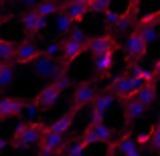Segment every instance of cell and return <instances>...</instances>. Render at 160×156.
<instances>
[{
    "label": "cell",
    "instance_id": "3957f363",
    "mask_svg": "<svg viewBox=\"0 0 160 156\" xmlns=\"http://www.w3.org/2000/svg\"><path fill=\"white\" fill-rule=\"evenodd\" d=\"M98 95V87L91 81H81L73 87V95H71V113H77L81 108L89 105Z\"/></svg>",
    "mask_w": 160,
    "mask_h": 156
},
{
    "label": "cell",
    "instance_id": "8d00e7d4",
    "mask_svg": "<svg viewBox=\"0 0 160 156\" xmlns=\"http://www.w3.org/2000/svg\"><path fill=\"white\" fill-rule=\"evenodd\" d=\"M152 71H154V77H156V79H160V57L156 59V63H154Z\"/></svg>",
    "mask_w": 160,
    "mask_h": 156
},
{
    "label": "cell",
    "instance_id": "e0dca14e",
    "mask_svg": "<svg viewBox=\"0 0 160 156\" xmlns=\"http://www.w3.org/2000/svg\"><path fill=\"white\" fill-rule=\"evenodd\" d=\"M61 12L69 16V18L73 20V24H75V23H81L89 10H87L85 6H81V4L71 2V0H63V2H61Z\"/></svg>",
    "mask_w": 160,
    "mask_h": 156
},
{
    "label": "cell",
    "instance_id": "e575fe53",
    "mask_svg": "<svg viewBox=\"0 0 160 156\" xmlns=\"http://www.w3.org/2000/svg\"><path fill=\"white\" fill-rule=\"evenodd\" d=\"M134 140H136L138 148H140V146H146V144L150 142V130H148V132H140L136 138H134Z\"/></svg>",
    "mask_w": 160,
    "mask_h": 156
},
{
    "label": "cell",
    "instance_id": "1f68e13d",
    "mask_svg": "<svg viewBox=\"0 0 160 156\" xmlns=\"http://www.w3.org/2000/svg\"><path fill=\"white\" fill-rule=\"evenodd\" d=\"M112 2L113 0H93V2L89 4V10L91 12H106L112 8Z\"/></svg>",
    "mask_w": 160,
    "mask_h": 156
},
{
    "label": "cell",
    "instance_id": "7a4b0ae2",
    "mask_svg": "<svg viewBox=\"0 0 160 156\" xmlns=\"http://www.w3.org/2000/svg\"><path fill=\"white\" fill-rule=\"evenodd\" d=\"M116 103V95L112 91H99L95 95V99L91 102V112H89V126L103 124L106 113L112 109V105Z\"/></svg>",
    "mask_w": 160,
    "mask_h": 156
},
{
    "label": "cell",
    "instance_id": "44dd1931",
    "mask_svg": "<svg viewBox=\"0 0 160 156\" xmlns=\"http://www.w3.org/2000/svg\"><path fill=\"white\" fill-rule=\"evenodd\" d=\"M71 126H73V113H65V116H61V118H57V120L53 122L51 126H49V130L55 134H69V130H71Z\"/></svg>",
    "mask_w": 160,
    "mask_h": 156
},
{
    "label": "cell",
    "instance_id": "52a82bcc",
    "mask_svg": "<svg viewBox=\"0 0 160 156\" xmlns=\"http://www.w3.org/2000/svg\"><path fill=\"white\" fill-rule=\"evenodd\" d=\"M146 53H148V45L144 43V39H142L140 35H138L136 31L132 33V35L126 39L124 43V55H126V61L128 63H134V61H140V59L146 57Z\"/></svg>",
    "mask_w": 160,
    "mask_h": 156
},
{
    "label": "cell",
    "instance_id": "7c38bea8",
    "mask_svg": "<svg viewBox=\"0 0 160 156\" xmlns=\"http://www.w3.org/2000/svg\"><path fill=\"white\" fill-rule=\"evenodd\" d=\"M32 65H35V73L43 79H55L59 75V71L65 69V67H63L61 63H57L55 59H47V57H43V55H41Z\"/></svg>",
    "mask_w": 160,
    "mask_h": 156
},
{
    "label": "cell",
    "instance_id": "ab89813d",
    "mask_svg": "<svg viewBox=\"0 0 160 156\" xmlns=\"http://www.w3.org/2000/svg\"><path fill=\"white\" fill-rule=\"evenodd\" d=\"M4 23H6V20L0 18V39H2V27H4Z\"/></svg>",
    "mask_w": 160,
    "mask_h": 156
},
{
    "label": "cell",
    "instance_id": "9c48e42d",
    "mask_svg": "<svg viewBox=\"0 0 160 156\" xmlns=\"http://www.w3.org/2000/svg\"><path fill=\"white\" fill-rule=\"evenodd\" d=\"M118 49V41L116 37L112 35H99V37H91L85 45V51L91 53V57H98V55L109 53V51H116Z\"/></svg>",
    "mask_w": 160,
    "mask_h": 156
},
{
    "label": "cell",
    "instance_id": "f1b7e54d",
    "mask_svg": "<svg viewBox=\"0 0 160 156\" xmlns=\"http://www.w3.org/2000/svg\"><path fill=\"white\" fill-rule=\"evenodd\" d=\"M12 79H14V67L12 65H4V69L0 71V87H8L12 83Z\"/></svg>",
    "mask_w": 160,
    "mask_h": 156
},
{
    "label": "cell",
    "instance_id": "603a6c76",
    "mask_svg": "<svg viewBox=\"0 0 160 156\" xmlns=\"http://www.w3.org/2000/svg\"><path fill=\"white\" fill-rule=\"evenodd\" d=\"M85 154H87V146L81 142V138H77L73 142H67L59 156H85Z\"/></svg>",
    "mask_w": 160,
    "mask_h": 156
},
{
    "label": "cell",
    "instance_id": "4dcf8cb0",
    "mask_svg": "<svg viewBox=\"0 0 160 156\" xmlns=\"http://www.w3.org/2000/svg\"><path fill=\"white\" fill-rule=\"evenodd\" d=\"M132 23L134 20L130 14H120V20L113 24V28H116V33H124V31H128V27H132Z\"/></svg>",
    "mask_w": 160,
    "mask_h": 156
},
{
    "label": "cell",
    "instance_id": "6da1fadb",
    "mask_svg": "<svg viewBox=\"0 0 160 156\" xmlns=\"http://www.w3.org/2000/svg\"><path fill=\"white\" fill-rule=\"evenodd\" d=\"M47 130V126H43L41 122H24L12 134V148L24 152L31 146H39L43 140V134Z\"/></svg>",
    "mask_w": 160,
    "mask_h": 156
},
{
    "label": "cell",
    "instance_id": "ffe728a7",
    "mask_svg": "<svg viewBox=\"0 0 160 156\" xmlns=\"http://www.w3.org/2000/svg\"><path fill=\"white\" fill-rule=\"evenodd\" d=\"M14 55H16V45L10 39H0V61L12 65L14 63Z\"/></svg>",
    "mask_w": 160,
    "mask_h": 156
},
{
    "label": "cell",
    "instance_id": "5bb4252c",
    "mask_svg": "<svg viewBox=\"0 0 160 156\" xmlns=\"http://www.w3.org/2000/svg\"><path fill=\"white\" fill-rule=\"evenodd\" d=\"M61 91L57 89V87L53 85V83H49V85H45V87H41V91L37 93V98L32 99L37 105H39L41 109H51L55 103L61 99Z\"/></svg>",
    "mask_w": 160,
    "mask_h": 156
},
{
    "label": "cell",
    "instance_id": "8992f818",
    "mask_svg": "<svg viewBox=\"0 0 160 156\" xmlns=\"http://www.w3.org/2000/svg\"><path fill=\"white\" fill-rule=\"evenodd\" d=\"M65 144H67V140L63 134H55L47 128L43 134V140L39 144V154L37 156H57V154H61Z\"/></svg>",
    "mask_w": 160,
    "mask_h": 156
},
{
    "label": "cell",
    "instance_id": "836d02e7",
    "mask_svg": "<svg viewBox=\"0 0 160 156\" xmlns=\"http://www.w3.org/2000/svg\"><path fill=\"white\" fill-rule=\"evenodd\" d=\"M106 14V23H108V27H113V24L120 20V12H113V10H106L103 12Z\"/></svg>",
    "mask_w": 160,
    "mask_h": 156
},
{
    "label": "cell",
    "instance_id": "74e56055",
    "mask_svg": "<svg viewBox=\"0 0 160 156\" xmlns=\"http://www.w3.org/2000/svg\"><path fill=\"white\" fill-rule=\"evenodd\" d=\"M6 146H8V142H6V138H2L0 136V154L4 152V150H6Z\"/></svg>",
    "mask_w": 160,
    "mask_h": 156
},
{
    "label": "cell",
    "instance_id": "d590c367",
    "mask_svg": "<svg viewBox=\"0 0 160 156\" xmlns=\"http://www.w3.org/2000/svg\"><path fill=\"white\" fill-rule=\"evenodd\" d=\"M18 2H22L24 6H28V8H35L39 2H43V0H18Z\"/></svg>",
    "mask_w": 160,
    "mask_h": 156
},
{
    "label": "cell",
    "instance_id": "2e32d148",
    "mask_svg": "<svg viewBox=\"0 0 160 156\" xmlns=\"http://www.w3.org/2000/svg\"><path fill=\"white\" fill-rule=\"evenodd\" d=\"M156 95H158V87H156V81H150V83H144V85L140 87V89L134 93V98L138 99L142 105H152L156 102Z\"/></svg>",
    "mask_w": 160,
    "mask_h": 156
},
{
    "label": "cell",
    "instance_id": "7bdbcfd3",
    "mask_svg": "<svg viewBox=\"0 0 160 156\" xmlns=\"http://www.w3.org/2000/svg\"><path fill=\"white\" fill-rule=\"evenodd\" d=\"M2 2H6V0H0V4H2Z\"/></svg>",
    "mask_w": 160,
    "mask_h": 156
},
{
    "label": "cell",
    "instance_id": "f546056e",
    "mask_svg": "<svg viewBox=\"0 0 160 156\" xmlns=\"http://www.w3.org/2000/svg\"><path fill=\"white\" fill-rule=\"evenodd\" d=\"M69 39L75 41V43H79V45H87L89 37H87V33L83 31L81 27H73V28H71V33H69Z\"/></svg>",
    "mask_w": 160,
    "mask_h": 156
},
{
    "label": "cell",
    "instance_id": "ee69618b",
    "mask_svg": "<svg viewBox=\"0 0 160 156\" xmlns=\"http://www.w3.org/2000/svg\"><path fill=\"white\" fill-rule=\"evenodd\" d=\"M10 2H14V0H10Z\"/></svg>",
    "mask_w": 160,
    "mask_h": 156
},
{
    "label": "cell",
    "instance_id": "8fae6325",
    "mask_svg": "<svg viewBox=\"0 0 160 156\" xmlns=\"http://www.w3.org/2000/svg\"><path fill=\"white\" fill-rule=\"evenodd\" d=\"M83 53H85V45L75 43V41L69 39V37H67V39H61V65L65 67V69L75 61V59L81 57Z\"/></svg>",
    "mask_w": 160,
    "mask_h": 156
},
{
    "label": "cell",
    "instance_id": "5b68a950",
    "mask_svg": "<svg viewBox=\"0 0 160 156\" xmlns=\"http://www.w3.org/2000/svg\"><path fill=\"white\" fill-rule=\"evenodd\" d=\"M113 138H116V132H113L108 124H98V126H87L83 136H81V142L85 146H91V144H95V142L113 144Z\"/></svg>",
    "mask_w": 160,
    "mask_h": 156
},
{
    "label": "cell",
    "instance_id": "60d3db41",
    "mask_svg": "<svg viewBox=\"0 0 160 156\" xmlns=\"http://www.w3.org/2000/svg\"><path fill=\"white\" fill-rule=\"evenodd\" d=\"M4 65H6V63H2V61H0V71H2V69H4Z\"/></svg>",
    "mask_w": 160,
    "mask_h": 156
},
{
    "label": "cell",
    "instance_id": "83f0119b",
    "mask_svg": "<svg viewBox=\"0 0 160 156\" xmlns=\"http://www.w3.org/2000/svg\"><path fill=\"white\" fill-rule=\"evenodd\" d=\"M148 146L156 154H160V124H154L152 128H150V142H148Z\"/></svg>",
    "mask_w": 160,
    "mask_h": 156
},
{
    "label": "cell",
    "instance_id": "ac0fdd59",
    "mask_svg": "<svg viewBox=\"0 0 160 156\" xmlns=\"http://www.w3.org/2000/svg\"><path fill=\"white\" fill-rule=\"evenodd\" d=\"M113 61H116V51H109V53L93 57V67L99 75H108L113 69Z\"/></svg>",
    "mask_w": 160,
    "mask_h": 156
},
{
    "label": "cell",
    "instance_id": "d6a6232c",
    "mask_svg": "<svg viewBox=\"0 0 160 156\" xmlns=\"http://www.w3.org/2000/svg\"><path fill=\"white\" fill-rule=\"evenodd\" d=\"M24 113H27V118H28V122L31 120H37L39 118V112H41V108L37 105L35 102H27L24 103V109H22Z\"/></svg>",
    "mask_w": 160,
    "mask_h": 156
},
{
    "label": "cell",
    "instance_id": "4316f807",
    "mask_svg": "<svg viewBox=\"0 0 160 156\" xmlns=\"http://www.w3.org/2000/svg\"><path fill=\"white\" fill-rule=\"evenodd\" d=\"M53 85L57 87V89L61 91V93H63V91H67V89H69V85H71V79H69V75H67V71H65V69H61V71H59V75L53 79Z\"/></svg>",
    "mask_w": 160,
    "mask_h": 156
},
{
    "label": "cell",
    "instance_id": "7402d4cb",
    "mask_svg": "<svg viewBox=\"0 0 160 156\" xmlns=\"http://www.w3.org/2000/svg\"><path fill=\"white\" fill-rule=\"evenodd\" d=\"M35 10L39 12L41 16H45V18L57 16L59 12H61V2H57V0H43V2H39L35 6Z\"/></svg>",
    "mask_w": 160,
    "mask_h": 156
},
{
    "label": "cell",
    "instance_id": "9a60e30c",
    "mask_svg": "<svg viewBox=\"0 0 160 156\" xmlns=\"http://www.w3.org/2000/svg\"><path fill=\"white\" fill-rule=\"evenodd\" d=\"M24 99L22 98H2L0 99V120H8V118H16L22 113L24 109Z\"/></svg>",
    "mask_w": 160,
    "mask_h": 156
},
{
    "label": "cell",
    "instance_id": "f35d334b",
    "mask_svg": "<svg viewBox=\"0 0 160 156\" xmlns=\"http://www.w3.org/2000/svg\"><path fill=\"white\" fill-rule=\"evenodd\" d=\"M126 156H142V152H140V148H136V150H132L130 154H126Z\"/></svg>",
    "mask_w": 160,
    "mask_h": 156
},
{
    "label": "cell",
    "instance_id": "484cf974",
    "mask_svg": "<svg viewBox=\"0 0 160 156\" xmlns=\"http://www.w3.org/2000/svg\"><path fill=\"white\" fill-rule=\"evenodd\" d=\"M41 55L47 57V59H59V57H61V39L47 43L43 47V51H41Z\"/></svg>",
    "mask_w": 160,
    "mask_h": 156
},
{
    "label": "cell",
    "instance_id": "30bf717a",
    "mask_svg": "<svg viewBox=\"0 0 160 156\" xmlns=\"http://www.w3.org/2000/svg\"><path fill=\"white\" fill-rule=\"evenodd\" d=\"M39 57H41V49L37 47L35 41L27 39V41H22L20 45H16L14 63H18V65H31V63H35Z\"/></svg>",
    "mask_w": 160,
    "mask_h": 156
},
{
    "label": "cell",
    "instance_id": "d4e9b609",
    "mask_svg": "<svg viewBox=\"0 0 160 156\" xmlns=\"http://www.w3.org/2000/svg\"><path fill=\"white\" fill-rule=\"evenodd\" d=\"M55 28H57L59 35H69L71 28H73V20L69 18L67 14H63V12H59L57 18H55Z\"/></svg>",
    "mask_w": 160,
    "mask_h": 156
},
{
    "label": "cell",
    "instance_id": "277c9868",
    "mask_svg": "<svg viewBox=\"0 0 160 156\" xmlns=\"http://www.w3.org/2000/svg\"><path fill=\"white\" fill-rule=\"evenodd\" d=\"M142 85H144L142 79L134 77V75H130V73H124V75H120V77H116L112 81V93L118 95V98H122V99L134 98V93H136Z\"/></svg>",
    "mask_w": 160,
    "mask_h": 156
},
{
    "label": "cell",
    "instance_id": "4fadbf2b",
    "mask_svg": "<svg viewBox=\"0 0 160 156\" xmlns=\"http://www.w3.org/2000/svg\"><path fill=\"white\" fill-rule=\"evenodd\" d=\"M122 108H124V120H126V126H134L142 116L146 113V105H142L136 98H126L122 102Z\"/></svg>",
    "mask_w": 160,
    "mask_h": 156
},
{
    "label": "cell",
    "instance_id": "d6986e66",
    "mask_svg": "<svg viewBox=\"0 0 160 156\" xmlns=\"http://www.w3.org/2000/svg\"><path fill=\"white\" fill-rule=\"evenodd\" d=\"M136 33L144 39L146 45H154V43H158V39H160L158 27H154V24H142V23H138Z\"/></svg>",
    "mask_w": 160,
    "mask_h": 156
},
{
    "label": "cell",
    "instance_id": "b9f144b4",
    "mask_svg": "<svg viewBox=\"0 0 160 156\" xmlns=\"http://www.w3.org/2000/svg\"><path fill=\"white\" fill-rule=\"evenodd\" d=\"M156 124H160V112H158V116H156Z\"/></svg>",
    "mask_w": 160,
    "mask_h": 156
},
{
    "label": "cell",
    "instance_id": "ba28073f",
    "mask_svg": "<svg viewBox=\"0 0 160 156\" xmlns=\"http://www.w3.org/2000/svg\"><path fill=\"white\" fill-rule=\"evenodd\" d=\"M20 24H22V31L27 37H35V35H41L47 27V18L41 16L35 8H28L22 16H20Z\"/></svg>",
    "mask_w": 160,
    "mask_h": 156
},
{
    "label": "cell",
    "instance_id": "cb8c5ba5",
    "mask_svg": "<svg viewBox=\"0 0 160 156\" xmlns=\"http://www.w3.org/2000/svg\"><path fill=\"white\" fill-rule=\"evenodd\" d=\"M130 75H134V77L142 79L144 83H150V81H156V77H154V71L152 69H144L142 65H138V63H134V65H130Z\"/></svg>",
    "mask_w": 160,
    "mask_h": 156
}]
</instances>
